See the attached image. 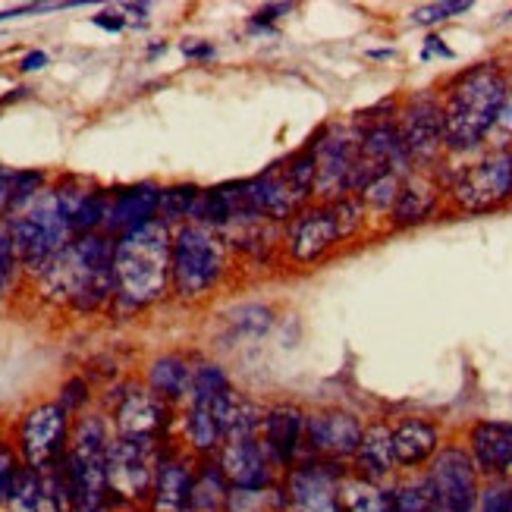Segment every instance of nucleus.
<instances>
[{
    "label": "nucleus",
    "mask_w": 512,
    "mask_h": 512,
    "mask_svg": "<svg viewBox=\"0 0 512 512\" xmlns=\"http://www.w3.org/2000/svg\"><path fill=\"white\" fill-rule=\"evenodd\" d=\"M114 249L117 239L107 233L73 236L70 246L35 274L41 293L60 305H70L79 315H92L114 302Z\"/></svg>",
    "instance_id": "nucleus-1"
},
{
    "label": "nucleus",
    "mask_w": 512,
    "mask_h": 512,
    "mask_svg": "<svg viewBox=\"0 0 512 512\" xmlns=\"http://www.w3.org/2000/svg\"><path fill=\"white\" fill-rule=\"evenodd\" d=\"M506 88H509V76L494 60L475 63L447 82L440 95L447 151L469 154L494 136Z\"/></svg>",
    "instance_id": "nucleus-2"
},
{
    "label": "nucleus",
    "mask_w": 512,
    "mask_h": 512,
    "mask_svg": "<svg viewBox=\"0 0 512 512\" xmlns=\"http://www.w3.org/2000/svg\"><path fill=\"white\" fill-rule=\"evenodd\" d=\"M170 249L173 230L164 220L129 230L114 249V302L126 311H142L167 296L170 289Z\"/></svg>",
    "instance_id": "nucleus-3"
},
{
    "label": "nucleus",
    "mask_w": 512,
    "mask_h": 512,
    "mask_svg": "<svg viewBox=\"0 0 512 512\" xmlns=\"http://www.w3.org/2000/svg\"><path fill=\"white\" fill-rule=\"evenodd\" d=\"M114 437L110 418L85 412L73 418L70 450H66L60 472L70 491L73 512H107L110 494H107V443Z\"/></svg>",
    "instance_id": "nucleus-4"
},
{
    "label": "nucleus",
    "mask_w": 512,
    "mask_h": 512,
    "mask_svg": "<svg viewBox=\"0 0 512 512\" xmlns=\"http://www.w3.org/2000/svg\"><path fill=\"white\" fill-rule=\"evenodd\" d=\"M365 224V205L355 195L337 198V202H318L302 208L293 220L283 224V252L289 261L302 267L318 264L340 242L352 239Z\"/></svg>",
    "instance_id": "nucleus-5"
},
{
    "label": "nucleus",
    "mask_w": 512,
    "mask_h": 512,
    "mask_svg": "<svg viewBox=\"0 0 512 512\" xmlns=\"http://www.w3.org/2000/svg\"><path fill=\"white\" fill-rule=\"evenodd\" d=\"M315 176H318V154L315 142H308L293 158L271 164L264 173L242 183L249 208L271 220V224H286L315 198Z\"/></svg>",
    "instance_id": "nucleus-6"
},
{
    "label": "nucleus",
    "mask_w": 512,
    "mask_h": 512,
    "mask_svg": "<svg viewBox=\"0 0 512 512\" xmlns=\"http://www.w3.org/2000/svg\"><path fill=\"white\" fill-rule=\"evenodd\" d=\"M227 274V242L202 224L173 230L170 249V289L176 299L198 302Z\"/></svg>",
    "instance_id": "nucleus-7"
},
{
    "label": "nucleus",
    "mask_w": 512,
    "mask_h": 512,
    "mask_svg": "<svg viewBox=\"0 0 512 512\" xmlns=\"http://www.w3.org/2000/svg\"><path fill=\"white\" fill-rule=\"evenodd\" d=\"M7 233L13 239L19 264L32 274L44 271L76 236L70 217L63 214L51 189H44L26 211L10 217Z\"/></svg>",
    "instance_id": "nucleus-8"
},
{
    "label": "nucleus",
    "mask_w": 512,
    "mask_h": 512,
    "mask_svg": "<svg viewBox=\"0 0 512 512\" xmlns=\"http://www.w3.org/2000/svg\"><path fill=\"white\" fill-rule=\"evenodd\" d=\"M164 443L161 440H132V437H110L107 443V494L110 509H136L148 506L154 472H158Z\"/></svg>",
    "instance_id": "nucleus-9"
},
{
    "label": "nucleus",
    "mask_w": 512,
    "mask_h": 512,
    "mask_svg": "<svg viewBox=\"0 0 512 512\" xmlns=\"http://www.w3.org/2000/svg\"><path fill=\"white\" fill-rule=\"evenodd\" d=\"M70 434L73 415L57 399H51V403H35L32 409L22 412L13 443L22 456V465L44 475L63 462L66 450H70Z\"/></svg>",
    "instance_id": "nucleus-10"
},
{
    "label": "nucleus",
    "mask_w": 512,
    "mask_h": 512,
    "mask_svg": "<svg viewBox=\"0 0 512 512\" xmlns=\"http://www.w3.org/2000/svg\"><path fill=\"white\" fill-rule=\"evenodd\" d=\"M453 205L465 214H487L512 202V151L494 148L456 170L447 186Z\"/></svg>",
    "instance_id": "nucleus-11"
},
{
    "label": "nucleus",
    "mask_w": 512,
    "mask_h": 512,
    "mask_svg": "<svg viewBox=\"0 0 512 512\" xmlns=\"http://www.w3.org/2000/svg\"><path fill=\"white\" fill-rule=\"evenodd\" d=\"M396 126L412 170H431L440 161V154L447 151V139H443V104L440 95L434 92H418L399 104Z\"/></svg>",
    "instance_id": "nucleus-12"
},
{
    "label": "nucleus",
    "mask_w": 512,
    "mask_h": 512,
    "mask_svg": "<svg viewBox=\"0 0 512 512\" xmlns=\"http://www.w3.org/2000/svg\"><path fill=\"white\" fill-rule=\"evenodd\" d=\"M425 478L434 491L437 512H478L484 478L465 450V443H443V450L425 469Z\"/></svg>",
    "instance_id": "nucleus-13"
},
{
    "label": "nucleus",
    "mask_w": 512,
    "mask_h": 512,
    "mask_svg": "<svg viewBox=\"0 0 512 512\" xmlns=\"http://www.w3.org/2000/svg\"><path fill=\"white\" fill-rule=\"evenodd\" d=\"M362 126H324L311 142L318 154V176H315V198L318 202H337L352 195V173L359 158Z\"/></svg>",
    "instance_id": "nucleus-14"
},
{
    "label": "nucleus",
    "mask_w": 512,
    "mask_h": 512,
    "mask_svg": "<svg viewBox=\"0 0 512 512\" xmlns=\"http://www.w3.org/2000/svg\"><path fill=\"white\" fill-rule=\"evenodd\" d=\"M349 475V465L305 456L283 478L289 512H340V484Z\"/></svg>",
    "instance_id": "nucleus-15"
},
{
    "label": "nucleus",
    "mask_w": 512,
    "mask_h": 512,
    "mask_svg": "<svg viewBox=\"0 0 512 512\" xmlns=\"http://www.w3.org/2000/svg\"><path fill=\"white\" fill-rule=\"evenodd\" d=\"M170 421H173V406L139 384H123L114 396V403H110V431L117 437L167 443Z\"/></svg>",
    "instance_id": "nucleus-16"
},
{
    "label": "nucleus",
    "mask_w": 512,
    "mask_h": 512,
    "mask_svg": "<svg viewBox=\"0 0 512 512\" xmlns=\"http://www.w3.org/2000/svg\"><path fill=\"white\" fill-rule=\"evenodd\" d=\"M362 437H365L362 415H355L343 406L311 409L305 418V453L315 459L349 465V459L359 450Z\"/></svg>",
    "instance_id": "nucleus-17"
},
{
    "label": "nucleus",
    "mask_w": 512,
    "mask_h": 512,
    "mask_svg": "<svg viewBox=\"0 0 512 512\" xmlns=\"http://www.w3.org/2000/svg\"><path fill=\"white\" fill-rule=\"evenodd\" d=\"M305 418L308 412L299 403H274L264 409L258 443L280 478L308 456L305 453Z\"/></svg>",
    "instance_id": "nucleus-18"
},
{
    "label": "nucleus",
    "mask_w": 512,
    "mask_h": 512,
    "mask_svg": "<svg viewBox=\"0 0 512 512\" xmlns=\"http://www.w3.org/2000/svg\"><path fill=\"white\" fill-rule=\"evenodd\" d=\"M195 465H198V459L183 447V443H164L161 459H158V472H154L148 512H189Z\"/></svg>",
    "instance_id": "nucleus-19"
},
{
    "label": "nucleus",
    "mask_w": 512,
    "mask_h": 512,
    "mask_svg": "<svg viewBox=\"0 0 512 512\" xmlns=\"http://www.w3.org/2000/svg\"><path fill=\"white\" fill-rule=\"evenodd\" d=\"M393 434V459L403 475H418L434 462V456L443 450V434L434 418L425 415H403L390 421Z\"/></svg>",
    "instance_id": "nucleus-20"
},
{
    "label": "nucleus",
    "mask_w": 512,
    "mask_h": 512,
    "mask_svg": "<svg viewBox=\"0 0 512 512\" xmlns=\"http://www.w3.org/2000/svg\"><path fill=\"white\" fill-rule=\"evenodd\" d=\"M462 443L484 481H503L506 469L512 465V421L478 418L465 431Z\"/></svg>",
    "instance_id": "nucleus-21"
},
{
    "label": "nucleus",
    "mask_w": 512,
    "mask_h": 512,
    "mask_svg": "<svg viewBox=\"0 0 512 512\" xmlns=\"http://www.w3.org/2000/svg\"><path fill=\"white\" fill-rule=\"evenodd\" d=\"M217 465L224 469L230 487H274L280 484V475L271 465V459L264 456L258 437H233V440H224V447L214 456Z\"/></svg>",
    "instance_id": "nucleus-22"
},
{
    "label": "nucleus",
    "mask_w": 512,
    "mask_h": 512,
    "mask_svg": "<svg viewBox=\"0 0 512 512\" xmlns=\"http://www.w3.org/2000/svg\"><path fill=\"white\" fill-rule=\"evenodd\" d=\"M161 192H164V186H158V183H136V186L117 189L110 195L104 233L120 239L129 230H139V227L151 224V220H158Z\"/></svg>",
    "instance_id": "nucleus-23"
},
{
    "label": "nucleus",
    "mask_w": 512,
    "mask_h": 512,
    "mask_svg": "<svg viewBox=\"0 0 512 512\" xmlns=\"http://www.w3.org/2000/svg\"><path fill=\"white\" fill-rule=\"evenodd\" d=\"M349 475L374 481V484H393L399 469L393 459V434H390V421L377 418L365 425V437L359 443V450L349 459Z\"/></svg>",
    "instance_id": "nucleus-24"
},
{
    "label": "nucleus",
    "mask_w": 512,
    "mask_h": 512,
    "mask_svg": "<svg viewBox=\"0 0 512 512\" xmlns=\"http://www.w3.org/2000/svg\"><path fill=\"white\" fill-rule=\"evenodd\" d=\"M440 195H443V186L437 180H431L428 170H412L406 176L403 189H399V198L390 208V224L393 227L425 224V220L437 211Z\"/></svg>",
    "instance_id": "nucleus-25"
},
{
    "label": "nucleus",
    "mask_w": 512,
    "mask_h": 512,
    "mask_svg": "<svg viewBox=\"0 0 512 512\" xmlns=\"http://www.w3.org/2000/svg\"><path fill=\"white\" fill-rule=\"evenodd\" d=\"M189 381H192V365H189V359H183L180 352L158 355V359H154L145 371V387L154 396H161L170 406L189 399Z\"/></svg>",
    "instance_id": "nucleus-26"
},
{
    "label": "nucleus",
    "mask_w": 512,
    "mask_h": 512,
    "mask_svg": "<svg viewBox=\"0 0 512 512\" xmlns=\"http://www.w3.org/2000/svg\"><path fill=\"white\" fill-rule=\"evenodd\" d=\"M180 425H183V447L195 459H211L224 447V434L217 428L211 403H186Z\"/></svg>",
    "instance_id": "nucleus-27"
},
{
    "label": "nucleus",
    "mask_w": 512,
    "mask_h": 512,
    "mask_svg": "<svg viewBox=\"0 0 512 512\" xmlns=\"http://www.w3.org/2000/svg\"><path fill=\"white\" fill-rule=\"evenodd\" d=\"M230 500V481L217 459H198L195 478H192V494H189V512H227Z\"/></svg>",
    "instance_id": "nucleus-28"
},
{
    "label": "nucleus",
    "mask_w": 512,
    "mask_h": 512,
    "mask_svg": "<svg viewBox=\"0 0 512 512\" xmlns=\"http://www.w3.org/2000/svg\"><path fill=\"white\" fill-rule=\"evenodd\" d=\"M340 512H393L390 484H374L346 475L340 484Z\"/></svg>",
    "instance_id": "nucleus-29"
},
{
    "label": "nucleus",
    "mask_w": 512,
    "mask_h": 512,
    "mask_svg": "<svg viewBox=\"0 0 512 512\" xmlns=\"http://www.w3.org/2000/svg\"><path fill=\"white\" fill-rule=\"evenodd\" d=\"M390 500H393V512H437V500L425 472L396 478L390 484Z\"/></svg>",
    "instance_id": "nucleus-30"
},
{
    "label": "nucleus",
    "mask_w": 512,
    "mask_h": 512,
    "mask_svg": "<svg viewBox=\"0 0 512 512\" xmlns=\"http://www.w3.org/2000/svg\"><path fill=\"white\" fill-rule=\"evenodd\" d=\"M227 512H289V503L283 484L255 487V491H249V487H230Z\"/></svg>",
    "instance_id": "nucleus-31"
},
{
    "label": "nucleus",
    "mask_w": 512,
    "mask_h": 512,
    "mask_svg": "<svg viewBox=\"0 0 512 512\" xmlns=\"http://www.w3.org/2000/svg\"><path fill=\"white\" fill-rule=\"evenodd\" d=\"M198 198H202V189H198L195 183L164 186L158 217L164 220V224H180V220H189V224H192L195 208H198Z\"/></svg>",
    "instance_id": "nucleus-32"
},
{
    "label": "nucleus",
    "mask_w": 512,
    "mask_h": 512,
    "mask_svg": "<svg viewBox=\"0 0 512 512\" xmlns=\"http://www.w3.org/2000/svg\"><path fill=\"white\" fill-rule=\"evenodd\" d=\"M230 387L227 371L214 362H198L192 365V381H189V399L186 403H214L217 393Z\"/></svg>",
    "instance_id": "nucleus-33"
},
{
    "label": "nucleus",
    "mask_w": 512,
    "mask_h": 512,
    "mask_svg": "<svg viewBox=\"0 0 512 512\" xmlns=\"http://www.w3.org/2000/svg\"><path fill=\"white\" fill-rule=\"evenodd\" d=\"M44 176L41 170H16L10 173V198H7V214L16 217L19 211H26L35 198L44 192Z\"/></svg>",
    "instance_id": "nucleus-34"
},
{
    "label": "nucleus",
    "mask_w": 512,
    "mask_h": 512,
    "mask_svg": "<svg viewBox=\"0 0 512 512\" xmlns=\"http://www.w3.org/2000/svg\"><path fill=\"white\" fill-rule=\"evenodd\" d=\"M227 324L233 327L236 340H246V337H264L267 330L274 324L271 308L264 305H239L227 315Z\"/></svg>",
    "instance_id": "nucleus-35"
},
{
    "label": "nucleus",
    "mask_w": 512,
    "mask_h": 512,
    "mask_svg": "<svg viewBox=\"0 0 512 512\" xmlns=\"http://www.w3.org/2000/svg\"><path fill=\"white\" fill-rule=\"evenodd\" d=\"M41 494H44V478L32 469H22L16 484H13V494L4 503L0 512H38L41 509Z\"/></svg>",
    "instance_id": "nucleus-36"
},
{
    "label": "nucleus",
    "mask_w": 512,
    "mask_h": 512,
    "mask_svg": "<svg viewBox=\"0 0 512 512\" xmlns=\"http://www.w3.org/2000/svg\"><path fill=\"white\" fill-rule=\"evenodd\" d=\"M22 469H26V465H22V456L16 450V443L0 437V509H4V503L10 500L13 484H16Z\"/></svg>",
    "instance_id": "nucleus-37"
},
{
    "label": "nucleus",
    "mask_w": 512,
    "mask_h": 512,
    "mask_svg": "<svg viewBox=\"0 0 512 512\" xmlns=\"http://www.w3.org/2000/svg\"><path fill=\"white\" fill-rule=\"evenodd\" d=\"M88 399H92V387H88L85 377H70L63 387H60V396H57V403L70 412L73 418L85 415V406H88Z\"/></svg>",
    "instance_id": "nucleus-38"
},
{
    "label": "nucleus",
    "mask_w": 512,
    "mask_h": 512,
    "mask_svg": "<svg viewBox=\"0 0 512 512\" xmlns=\"http://www.w3.org/2000/svg\"><path fill=\"white\" fill-rule=\"evenodd\" d=\"M472 10V4L469 0H456V4H428V7H418L415 13H412V22H418V26H440V22H447V19H453V16H459V13H469Z\"/></svg>",
    "instance_id": "nucleus-39"
},
{
    "label": "nucleus",
    "mask_w": 512,
    "mask_h": 512,
    "mask_svg": "<svg viewBox=\"0 0 512 512\" xmlns=\"http://www.w3.org/2000/svg\"><path fill=\"white\" fill-rule=\"evenodd\" d=\"M478 512H512V484L503 481H484Z\"/></svg>",
    "instance_id": "nucleus-40"
},
{
    "label": "nucleus",
    "mask_w": 512,
    "mask_h": 512,
    "mask_svg": "<svg viewBox=\"0 0 512 512\" xmlns=\"http://www.w3.org/2000/svg\"><path fill=\"white\" fill-rule=\"evenodd\" d=\"M19 255H16V249H13V239H10V233L4 230L0 233V296L7 293L10 289V283H13V277H16V271H19Z\"/></svg>",
    "instance_id": "nucleus-41"
},
{
    "label": "nucleus",
    "mask_w": 512,
    "mask_h": 512,
    "mask_svg": "<svg viewBox=\"0 0 512 512\" xmlns=\"http://www.w3.org/2000/svg\"><path fill=\"white\" fill-rule=\"evenodd\" d=\"M494 136L497 139H512V79H509V88H506V98H503V107H500Z\"/></svg>",
    "instance_id": "nucleus-42"
},
{
    "label": "nucleus",
    "mask_w": 512,
    "mask_h": 512,
    "mask_svg": "<svg viewBox=\"0 0 512 512\" xmlns=\"http://www.w3.org/2000/svg\"><path fill=\"white\" fill-rule=\"evenodd\" d=\"M95 26L98 29H107V32H120L126 26V19L120 13H98L95 16Z\"/></svg>",
    "instance_id": "nucleus-43"
},
{
    "label": "nucleus",
    "mask_w": 512,
    "mask_h": 512,
    "mask_svg": "<svg viewBox=\"0 0 512 512\" xmlns=\"http://www.w3.org/2000/svg\"><path fill=\"white\" fill-rule=\"evenodd\" d=\"M41 66H48V54H44V51H32V54L22 57L19 70L22 73H35V70H41Z\"/></svg>",
    "instance_id": "nucleus-44"
},
{
    "label": "nucleus",
    "mask_w": 512,
    "mask_h": 512,
    "mask_svg": "<svg viewBox=\"0 0 512 512\" xmlns=\"http://www.w3.org/2000/svg\"><path fill=\"white\" fill-rule=\"evenodd\" d=\"M7 198H10V173L0 167V214H7Z\"/></svg>",
    "instance_id": "nucleus-45"
},
{
    "label": "nucleus",
    "mask_w": 512,
    "mask_h": 512,
    "mask_svg": "<svg viewBox=\"0 0 512 512\" xmlns=\"http://www.w3.org/2000/svg\"><path fill=\"white\" fill-rule=\"evenodd\" d=\"M431 54H443V57H453V51L447 48V44H440V38H428V44H425V54L421 57H431Z\"/></svg>",
    "instance_id": "nucleus-46"
},
{
    "label": "nucleus",
    "mask_w": 512,
    "mask_h": 512,
    "mask_svg": "<svg viewBox=\"0 0 512 512\" xmlns=\"http://www.w3.org/2000/svg\"><path fill=\"white\" fill-rule=\"evenodd\" d=\"M183 54L186 57H211L214 54V48H211V44H183Z\"/></svg>",
    "instance_id": "nucleus-47"
}]
</instances>
